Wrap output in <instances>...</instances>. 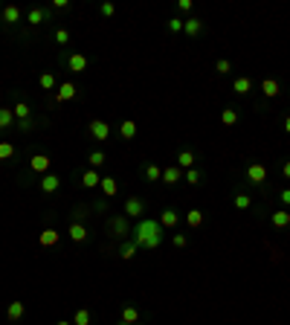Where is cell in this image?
Listing matches in <instances>:
<instances>
[{
  "instance_id": "5bb4252c",
  "label": "cell",
  "mask_w": 290,
  "mask_h": 325,
  "mask_svg": "<svg viewBox=\"0 0 290 325\" xmlns=\"http://www.w3.org/2000/svg\"><path fill=\"white\" fill-rule=\"evenodd\" d=\"M232 90L238 93V96H250V93H253V79H247V76H238V79L232 81Z\"/></svg>"
},
{
  "instance_id": "30bf717a",
  "label": "cell",
  "mask_w": 290,
  "mask_h": 325,
  "mask_svg": "<svg viewBox=\"0 0 290 325\" xmlns=\"http://www.w3.org/2000/svg\"><path fill=\"white\" fill-rule=\"evenodd\" d=\"M67 67H70V73H84V70H87V56H84V52L67 56Z\"/></svg>"
},
{
  "instance_id": "7bdbcfd3",
  "label": "cell",
  "mask_w": 290,
  "mask_h": 325,
  "mask_svg": "<svg viewBox=\"0 0 290 325\" xmlns=\"http://www.w3.org/2000/svg\"><path fill=\"white\" fill-rule=\"evenodd\" d=\"M171 241H174V247H186V244H189V238H186V235H180V232H177V235H174Z\"/></svg>"
},
{
  "instance_id": "3957f363",
  "label": "cell",
  "mask_w": 290,
  "mask_h": 325,
  "mask_svg": "<svg viewBox=\"0 0 290 325\" xmlns=\"http://www.w3.org/2000/svg\"><path fill=\"white\" fill-rule=\"evenodd\" d=\"M110 235L113 238H119V241H125V238H131V224H128V218H110Z\"/></svg>"
},
{
  "instance_id": "4fadbf2b",
  "label": "cell",
  "mask_w": 290,
  "mask_h": 325,
  "mask_svg": "<svg viewBox=\"0 0 290 325\" xmlns=\"http://www.w3.org/2000/svg\"><path fill=\"white\" fill-rule=\"evenodd\" d=\"M180 180H183V169H180V166H168V169H162V183L174 186V183H180Z\"/></svg>"
},
{
  "instance_id": "d6986e66",
  "label": "cell",
  "mask_w": 290,
  "mask_h": 325,
  "mask_svg": "<svg viewBox=\"0 0 290 325\" xmlns=\"http://www.w3.org/2000/svg\"><path fill=\"white\" fill-rule=\"evenodd\" d=\"M23 313H26L23 302H9V308H6V319H9V322H18V319H23Z\"/></svg>"
},
{
  "instance_id": "7402d4cb",
  "label": "cell",
  "mask_w": 290,
  "mask_h": 325,
  "mask_svg": "<svg viewBox=\"0 0 290 325\" xmlns=\"http://www.w3.org/2000/svg\"><path fill=\"white\" fill-rule=\"evenodd\" d=\"M177 221H180V215H177L174 209H162V212H160V227H165V230L177 227Z\"/></svg>"
},
{
  "instance_id": "4dcf8cb0",
  "label": "cell",
  "mask_w": 290,
  "mask_h": 325,
  "mask_svg": "<svg viewBox=\"0 0 290 325\" xmlns=\"http://www.w3.org/2000/svg\"><path fill=\"white\" fill-rule=\"evenodd\" d=\"M15 125V114H12V107H0V131L3 128H12Z\"/></svg>"
},
{
  "instance_id": "f35d334b",
  "label": "cell",
  "mask_w": 290,
  "mask_h": 325,
  "mask_svg": "<svg viewBox=\"0 0 290 325\" xmlns=\"http://www.w3.org/2000/svg\"><path fill=\"white\" fill-rule=\"evenodd\" d=\"M168 32H183V18H168Z\"/></svg>"
},
{
  "instance_id": "7a4b0ae2",
  "label": "cell",
  "mask_w": 290,
  "mask_h": 325,
  "mask_svg": "<svg viewBox=\"0 0 290 325\" xmlns=\"http://www.w3.org/2000/svg\"><path fill=\"white\" fill-rule=\"evenodd\" d=\"M122 209H125V218H145V209H148V206H145V200H142V197L131 195Z\"/></svg>"
},
{
  "instance_id": "ac0fdd59",
  "label": "cell",
  "mask_w": 290,
  "mask_h": 325,
  "mask_svg": "<svg viewBox=\"0 0 290 325\" xmlns=\"http://www.w3.org/2000/svg\"><path fill=\"white\" fill-rule=\"evenodd\" d=\"M270 221H273V227H276V230H287V227H290V212H287V209H276Z\"/></svg>"
},
{
  "instance_id": "f1b7e54d",
  "label": "cell",
  "mask_w": 290,
  "mask_h": 325,
  "mask_svg": "<svg viewBox=\"0 0 290 325\" xmlns=\"http://www.w3.org/2000/svg\"><path fill=\"white\" fill-rule=\"evenodd\" d=\"M12 114H15V119H29V104L23 102V99H18L15 107H12Z\"/></svg>"
},
{
  "instance_id": "836d02e7",
  "label": "cell",
  "mask_w": 290,
  "mask_h": 325,
  "mask_svg": "<svg viewBox=\"0 0 290 325\" xmlns=\"http://www.w3.org/2000/svg\"><path fill=\"white\" fill-rule=\"evenodd\" d=\"M220 122L226 128H232V125H238V111H232V107H226L223 114H220Z\"/></svg>"
},
{
  "instance_id": "9a60e30c",
  "label": "cell",
  "mask_w": 290,
  "mask_h": 325,
  "mask_svg": "<svg viewBox=\"0 0 290 325\" xmlns=\"http://www.w3.org/2000/svg\"><path fill=\"white\" fill-rule=\"evenodd\" d=\"M58 186H61V180H58L55 174H44V177H41V192H44V195H55Z\"/></svg>"
},
{
  "instance_id": "4316f807",
  "label": "cell",
  "mask_w": 290,
  "mask_h": 325,
  "mask_svg": "<svg viewBox=\"0 0 290 325\" xmlns=\"http://www.w3.org/2000/svg\"><path fill=\"white\" fill-rule=\"evenodd\" d=\"M186 224H189L192 230H197V227L203 224V212H200V209H189V212H186Z\"/></svg>"
},
{
  "instance_id": "52a82bcc",
  "label": "cell",
  "mask_w": 290,
  "mask_h": 325,
  "mask_svg": "<svg viewBox=\"0 0 290 325\" xmlns=\"http://www.w3.org/2000/svg\"><path fill=\"white\" fill-rule=\"evenodd\" d=\"M49 12L52 9H46V6H35V9L26 12V23H29V26H41V23L49 18Z\"/></svg>"
},
{
  "instance_id": "f907efd6",
  "label": "cell",
  "mask_w": 290,
  "mask_h": 325,
  "mask_svg": "<svg viewBox=\"0 0 290 325\" xmlns=\"http://www.w3.org/2000/svg\"><path fill=\"white\" fill-rule=\"evenodd\" d=\"M55 325H73V322H67V319H61V322H55Z\"/></svg>"
},
{
  "instance_id": "c3c4849f",
  "label": "cell",
  "mask_w": 290,
  "mask_h": 325,
  "mask_svg": "<svg viewBox=\"0 0 290 325\" xmlns=\"http://www.w3.org/2000/svg\"><path fill=\"white\" fill-rule=\"evenodd\" d=\"M281 174H284V180H290V160L281 166Z\"/></svg>"
},
{
  "instance_id": "f6af8a7d",
  "label": "cell",
  "mask_w": 290,
  "mask_h": 325,
  "mask_svg": "<svg viewBox=\"0 0 290 325\" xmlns=\"http://www.w3.org/2000/svg\"><path fill=\"white\" fill-rule=\"evenodd\" d=\"M15 122H18L21 131H29V128H32V119H15Z\"/></svg>"
},
{
  "instance_id": "484cf974",
  "label": "cell",
  "mask_w": 290,
  "mask_h": 325,
  "mask_svg": "<svg viewBox=\"0 0 290 325\" xmlns=\"http://www.w3.org/2000/svg\"><path fill=\"white\" fill-rule=\"evenodd\" d=\"M99 189H102V195L104 197H113L116 192H119V186H116L113 177H102V183H99Z\"/></svg>"
},
{
  "instance_id": "f546056e",
  "label": "cell",
  "mask_w": 290,
  "mask_h": 325,
  "mask_svg": "<svg viewBox=\"0 0 290 325\" xmlns=\"http://www.w3.org/2000/svg\"><path fill=\"white\" fill-rule=\"evenodd\" d=\"M232 203H235V209H250L253 206V197L247 195V192H238V195L232 197Z\"/></svg>"
},
{
  "instance_id": "44dd1931",
  "label": "cell",
  "mask_w": 290,
  "mask_h": 325,
  "mask_svg": "<svg viewBox=\"0 0 290 325\" xmlns=\"http://www.w3.org/2000/svg\"><path fill=\"white\" fill-rule=\"evenodd\" d=\"M261 93H264L267 99H276L278 93H281V84H278L276 79H264L261 81Z\"/></svg>"
},
{
  "instance_id": "8992f818",
  "label": "cell",
  "mask_w": 290,
  "mask_h": 325,
  "mask_svg": "<svg viewBox=\"0 0 290 325\" xmlns=\"http://www.w3.org/2000/svg\"><path fill=\"white\" fill-rule=\"evenodd\" d=\"M49 166H52V160H49L46 154H32V157H29V172L49 174Z\"/></svg>"
},
{
  "instance_id": "cb8c5ba5",
  "label": "cell",
  "mask_w": 290,
  "mask_h": 325,
  "mask_svg": "<svg viewBox=\"0 0 290 325\" xmlns=\"http://www.w3.org/2000/svg\"><path fill=\"white\" fill-rule=\"evenodd\" d=\"M142 174H145V180H148V183H157V180H162V169L157 166V162H148V166L142 169Z\"/></svg>"
},
{
  "instance_id": "2e32d148",
  "label": "cell",
  "mask_w": 290,
  "mask_h": 325,
  "mask_svg": "<svg viewBox=\"0 0 290 325\" xmlns=\"http://www.w3.org/2000/svg\"><path fill=\"white\" fill-rule=\"evenodd\" d=\"M195 162H197L195 151L183 148V151H180V154H177V166H180V169H186V172H189V169H195Z\"/></svg>"
},
{
  "instance_id": "681fc988",
  "label": "cell",
  "mask_w": 290,
  "mask_h": 325,
  "mask_svg": "<svg viewBox=\"0 0 290 325\" xmlns=\"http://www.w3.org/2000/svg\"><path fill=\"white\" fill-rule=\"evenodd\" d=\"M284 131H287V134H290V114L284 116Z\"/></svg>"
},
{
  "instance_id": "7dc6e473",
  "label": "cell",
  "mask_w": 290,
  "mask_h": 325,
  "mask_svg": "<svg viewBox=\"0 0 290 325\" xmlns=\"http://www.w3.org/2000/svg\"><path fill=\"white\" fill-rule=\"evenodd\" d=\"M67 6H70L67 0H52V9H58V12H61V9H67Z\"/></svg>"
},
{
  "instance_id": "ba28073f",
  "label": "cell",
  "mask_w": 290,
  "mask_h": 325,
  "mask_svg": "<svg viewBox=\"0 0 290 325\" xmlns=\"http://www.w3.org/2000/svg\"><path fill=\"white\" fill-rule=\"evenodd\" d=\"M67 235H70V241H73V244H84V241H87V227L79 224V221H73V224H70V230H67Z\"/></svg>"
},
{
  "instance_id": "e0dca14e",
  "label": "cell",
  "mask_w": 290,
  "mask_h": 325,
  "mask_svg": "<svg viewBox=\"0 0 290 325\" xmlns=\"http://www.w3.org/2000/svg\"><path fill=\"white\" fill-rule=\"evenodd\" d=\"M99 183H102V177H99V169H87V172H81V186H87V189H96Z\"/></svg>"
},
{
  "instance_id": "603a6c76",
  "label": "cell",
  "mask_w": 290,
  "mask_h": 325,
  "mask_svg": "<svg viewBox=\"0 0 290 325\" xmlns=\"http://www.w3.org/2000/svg\"><path fill=\"white\" fill-rule=\"evenodd\" d=\"M119 137L125 139H134L137 137V122H134V119H125V122H122V125H119Z\"/></svg>"
},
{
  "instance_id": "5b68a950",
  "label": "cell",
  "mask_w": 290,
  "mask_h": 325,
  "mask_svg": "<svg viewBox=\"0 0 290 325\" xmlns=\"http://www.w3.org/2000/svg\"><path fill=\"white\" fill-rule=\"evenodd\" d=\"M87 131H90V137H93V139H99V142L110 139V125H107L104 119H93L90 125H87Z\"/></svg>"
},
{
  "instance_id": "1f68e13d",
  "label": "cell",
  "mask_w": 290,
  "mask_h": 325,
  "mask_svg": "<svg viewBox=\"0 0 290 325\" xmlns=\"http://www.w3.org/2000/svg\"><path fill=\"white\" fill-rule=\"evenodd\" d=\"M90 319H93V313L87 308H79L76 316H73V325H90Z\"/></svg>"
},
{
  "instance_id": "74e56055",
  "label": "cell",
  "mask_w": 290,
  "mask_h": 325,
  "mask_svg": "<svg viewBox=\"0 0 290 325\" xmlns=\"http://www.w3.org/2000/svg\"><path fill=\"white\" fill-rule=\"evenodd\" d=\"M55 44H61V46L70 44V29H58V32H55Z\"/></svg>"
},
{
  "instance_id": "ffe728a7",
  "label": "cell",
  "mask_w": 290,
  "mask_h": 325,
  "mask_svg": "<svg viewBox=\"0 0 290 325\" xmlns=\"http://www.w3.org/2000/svg\"><path fill=\"white\" fill-rule=\"evenodd\" d=\"M183 32L189 35V38H197V35L203 32V23L197 21V18H186V21H183Z\"/></svg>"
},
{
  "instance_id": "9c48e42d",
  "label": "cell",
  "mask_w": 290,
  "mask_h": 325,
  "mask_svg": "<svg viewBox=\"0 0 290 325\" xmlns=\"http://www.w3.org/2000/svg\"><path fill=\"white\" fill-rule=\"evenodd\" d=\"M79 90H76V84L73 81H64V84H58V93H55V102H70V99H76Z\"/></svg>"
},
{
  "instance_id": "277c9868",
  "label": "cell",
  "mask_w": 290,
  "mask_h": 325,
  "mask_svg": "<svg viewBox=\"0 0 290 325\" xmlns=\"http://www.w3.org/2000/svg\"><path fill=\"white\" fill-rule=\"evenodd\" d=\"M247 180H250L253 186L264 183L267 180V166L264 162H250V166H247Z\"/></svg>"
},
{
  "instance_id": "60d3db41",
  "label": "cell",
  "mask_w": 290,
  "mask_h": 325,
  "mask_svg": "<svg viewBox=\"0 0 290 325\" xmlns=\"http://www.w3.org/2000/svg\"><path fill=\"white\" fill-rule=\"evenodd\" d=\"M99 12H102L104 18H113V15H116V6H113V3H102V6H99Z\"/></svg>"
},
{
  "instance_id": "8d00e7d4",
  "label": "cell",
  "mask_w": 290,
  "mask_h": 325,
  "mask_svg": "<svg viewBox=\"0 0 290 325\" xmlns=\"http://www.w3.org/2000/svg\"><path fill=\"white\" fill-rule=\"evenodd\" d=\"M12 157H15V145L3 139V142H0V160H12Z\"/></svg>"
},
{
  "instance_id": "b9f144b4",
  "label": "cell",
  "mask_w": 290,
  "mask_h": 325,
  "mask_svg": "<svg viewBox=\"0 0 290 325\" xmlns=\"http://www.w3.org/2000/svg\"><path fill=\"white\" fill-rule=\"evenodd\" d=\"M177 9L186 12V15H192V0H180V3H177Z\"/></svg>"
},
{
  "instance_id": "8fae6325",
  "label": "cell",
  "mask_w": 290,
  "mask_h": 325,
  "mask_svg": "<svg viewBox=\"0 0 290 325\" xmlns=\"http://www.w3.org/2000/svg\"><path fill=\"white\" fill-rule=\"evenodd\" d=\"M0 21L6 23V26H15V23L21 21V9L18 6H3L0 9Z\"/></svg>"
},
{
  "instance_id": "7c38bea8",
  "label": "cell",
  "mask_w": 290,
  "mask_h": 325,
  "mask_svg": "<svg viewBox=\"0 0 290 325\" xmlns=\"http://www.w3.org/2000/svg\"><path fill=\"white\" fill-rule=\"evenodd\" d=\"M139 319H142V313H139L137 305H125V308H122V319H119V322H125V325H137Z\"/></svg>"
},
{
  "instance_id": "ab89813d",
  "label": "cell",
  "mask_w": 290,
  "mask_h": 325,
  "mask_svg": "<svg viewBox=\"0 0 290 325\" xmlns=\"http://www.w3.org/2000/svg\"><path fill=\"white\" fill-rule=\"evenodd\" d=\"M215 70H218L220 76H226V73H229V70H232V64H229V58H220L218 64H215Z\"/></svg>"
},
{
  "instance_id": "ee69618b",
  "label": "cell",
  "mask_w": 290,
  "mask_h": 325,
  "mask_svg": "<svg viewBox=\"0 0 290 325\" xmlns=\"http://www.w3.org/2000/svg\"><path fill=\"white\" fill-rule=\"evenodd\" d=\"M84 215H87V209H84V206L73 209V221H79V224H81V218H84Z\"/></svg>"
},
{
  "instance_id": "d590c367",
  "label": "cell",
  "mask_w": 290,
  "mask_h": 325,
  "mask_svg": "<svg viewBox=\"0 0 290 325\" xmlns=\"http://www.w3.org/2000/svg\"><path fill=\"white\" fill-rule=\"evenodd\" d=\"M183 180H186V183H189V186H197V183H200V180H203V174L197 172V169H189V172L183 174Z\"/></svg>"
},
{
  "instance_id": "d6a6232c",
  "label": "cell",
  "mask_w": 290,
  "mask_h": 325,
  "mask_svg": "<svg viewBox=\"0 0 290 325\" xmlns=\"http://www.w3.org/2000/svg\"><path fill=\"white\" fill-rule=\"evenodd\" d=\"M58 238H61V235H58L55 230H44V232H41V244H44V247H55Z\"/></svg>"
},
{
  "instance_id": "83f0119b",
  "label": "cell",
  "mask_w": 290,
  "mask_h": 325,
  "mask_svg": "<svg viewBox=\"0 0 290 325\" xmlns=\"http://www.w3.org/2000/svg\"><path fill=\"white\" fill-rule=\"evenodd\" d=\"M38 84H41L44 90H55V87H58V79L52 76V73H41V79H38Z\"/></svg>"
},
{
  "instance_id": "6da1fadb",
  "label": "cell",
  "mask_w": 290,
  "mask_h": 325,
  "mask_svg": "<svg viewBox=\"0 0 290 325\" xmlns=\"http://www.w3.org/2000/svg\"><path fill=\"white\" fill-rule=\"evenodd\" d=\"M162 238H165V232H162L160 227V221L157 218H139L137 221V227L131 230V241L137 244L139 250H157L162 244Z\"/></svg>"
},
{
  "instance_id": "e575fe53",
  "label": "cell",
  "mask_w": 290,
  "mask_h": 325,
  "mask_svg": "<svg viewBox=\"0 0 290 325\" xmlns=\"http://www.w3.org/2000/svg\"><path fill=\"white\" fill-rule=\"evenodd\" d=\"M87 166H90V169H102V166H104V154H102V151H90V154H87Z\"/></svg>"
},
{
  "instance_id": "d4e9b609",
  "label": "cell",
  "mask_w": 290,
  "mask_h": 325,
  "mask_svg": "<svg viewBox=\"0 0 290 325\" xmlns=\"http://www.w3.org/2000/svg\"><path fill=\"white\" fill-rule=\"evenodd\" d=\"M139 247L134 241H131V238H125V241L119 244V255H122V258H125V261H131V258H134V253H137Z\"/></svg>"
},
{
  "instance_id": "bcb514c9",
  "label": "cell",
  "mask_w": 290,
  "mask_h": 325,
  "mask_svg": "<svg viewBox=\"0 0 290 325\" xmlns=\"http://www.w3.org/2000/svg\"><path fill=\"white\" fill-rule=\"evenodd\" d=\"M278 197H281V203H284V206H290V189H281Z\"/></svg>"
},
{
  "instance_id": "816d5d0a",
  "label": "cell",
  "mask_w": 290,
  "mask_h": 325,
  "mask_svg": "<svg viewBox=\"0 0 290 325\" xmlns=\"http://www.w3.org/2000/svg\"><path fill=\"white\" fill-rule=\"evenodd\" d=\"M119 325H125V322H119Z\"/></svg>"
}]
</instances>
